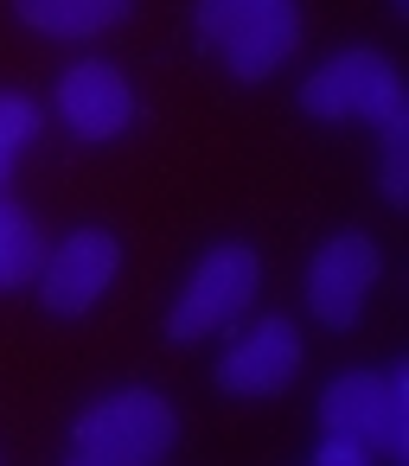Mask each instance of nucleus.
<instances>
[{
	"label": "nucleus",
	"instance_id": "obj_3",
	"mask_svg": "<svg viewBox=\"0 0 409 466\" xmlns=\"http://www.w3.org/2000/svg\"><path fill=\"white\" fill-rule=\"evenodd\" d=\"M320 434H345L371 460H403L409 453V364L332 377L320 390Z\"/></svg>",
	"mask_w": 409,
	"mask_h": 466
},
{
	"label": "nucleus",
	"instance_id": "obj_7",
	"mask_svg": "<svg viewBox=\"0 0 409 466\" xmlns=\"http://www.w3.org/2000/svg\"><path fill=\"white\" fill-rule=\"evenodd\" d=\"M116 268H122V243H116L109 230H71V237H65L58 249H46V262H39L46 313L84 319V313L109 294Z\"/></svg>",
	"mask_w": 409,
	"mask_h": 466
},
{
	"label": "nucleus",
	"instance_id": "obj_12",
	"mask_svg": "<svg viewBox=\"0 0 409 466\" xmlns=\"http://www.w3.org/2000/svg\"><path fill=\"white\" fill-rule=\"evenodd\" d=\"M39 103L20 96V90H0V186H7V173L20 167V154L39 141Z\"/></svg>",
	"mask_w": 409,
	"mask_h": 466
},
{
	"label": "nucleus",
	"instance_id": "obj_11",
	"mask_svg": "<svg viewBox=\"0 0 409 466\" xmlns=\"http://www.w3.org/2000/svg\"><path fill=\"white\" fill-rule=\"evenodd\" d=\"M39 262H46V237H39V224H33L14 198H0V294L39 281Z\"/></svg>",
	"mask_w": 409,
	"mask_h": 466
},
{
	"label": "nucleus",
	"instance_id": "obj_10",
	"mask_svg": "<svg viewBox=\"0 0 409 466\" xmlns=\"http://www.w3.org/2000/svg\"><path fill=\"white\" fill-rule=\"evenodd\" d=\"M14 7L46 39H97L135 14V0H14Z\"/></svg>",
	"mask_w": 409,
	"mask_h": 466
},
{
	"label": "nucleus",
	"instance_id": "obj_2",
	"mask_svg": "<svg viewBox=\"0 0 409 466\" xmlns=\"http://www.w3.org/2000/svg\"><path fill=\"white\" fill-rule=\"evenodd\" d=\"M173 441H179L173 402H167L160 390L128 383V390L97 396V402L71 421L65 453H71V466H154V460L173 453Z\"/></svg>",
	"mask_w": 409,
	"mask_h": 466
},
{
	"label": "nucleus",
	"instance_id": "obj_4",
	"mask_svg": "<svg viewBox=\"0 0 409 466\" xmlns=\"http://www.w3.org/2000/svg\"><path fill=\"white\" fill-rule=\"evenodd\" d=\"M199 39L243 77H275L301 46V7L294 0H199Z\"/></svg>",
	"mask_w": 409,
	"mask_h": 466
},
{
	"label": "nucleus",
	"instance_id": "obj_13",
	"mask_svg": "<svg viewBox=\"0 0 409 466\" xmlns=\"http://www.w3.org/2000/svg\"><path fill=\"white\" fill-rule=\"evenodd\" d=\"M313 460H320V466H364L371 453H364L358 441H345V434H320V447H313Z\"/></svg>",
	"mask_w": 409,
	"mask_h": 466
},
{
	"label": "nucleus",
	"instance_id": "obj_1",
	"mask_svg": "<svg viewBox=\"0 0 409 466\" xmlns=\"http://www.w3.org/2000/svg\"><path fill=\"white\" fill-rule=\"evenodd\" d=\"M301 109L313 122H371L383 135V198L390 205L409 198V90L383 52L358 46L326 58L301 84Z\"/></svg>",
	"mask_w": 409,
	"mask_h": 466
},
{
	"label": "nucleus",
	"instance_id": "obj_8",
	"mask_svg": "<svg viewBox=\"0 0 409 466\" xmlns=\"http://www.w3.org/2000/svg\"><path fill=\"white\" fill-rule=\"evenodd\" d=\"M58 122L77 141H116L135 122V84L109 58H84L58 77Z\"/></svg>",
	"mask_w": 409,
	"mask_h": 466
},
{
	"label": "nucleus",
	"instance_id": "obj_14",
	"mask_svg": "<svg viewBox=\"0 0 409 466\" xmlns=\"http://www.w3.org/2000/svg\"><path fill=\"white\" fill-rule=\"evenodd\" d=\"M396 7H409V0H396Z\"/></svg>",
	"mask_w": 409,
	"mask_h": 466
},
{
	"label": "nucleus",
	"instance_id": "obj_6",
	"mask_svg": "<svg viewBox=\"0 0 409 466\" xmlns=\"http://www.w3.org/2000/svg\"><path fill=\"white\" fill-rule=\"evenodd\" d=\"M377 275H383V256H377V243H371L364 230L326 237V243L313 249V262H307V307H313V319L332 326V332L358 326L364 294L377 288Z\"/></svg>",
	"mask_w": 409,
	"mask_h": 466
},
{
	"label": "nucleus",
	"instance_id": "obj_5",
	"mask_svg": "<svg viewBox=\"0 0 409 466\" xmlns=\"http://www.w3.org/2000/svg\"><path fill=\"white\" fill-rule=\"evenodd\" d=\"M256 288H262V262H256L250 243H218V249H205V262L186 275V288H179V300H173V313H167V339L192 345V339H205V332L237 326V319L256 307Z\"/></svg>",
	"mask_w": 409,
	"mask_h": 466
},
{
	"label": "nucleus",
	"instance_id": "obj_9",
	"mask_svg": "<svg viewBox=\"0 0 409 466\" xmlns=\"http://www.w3.org/2000/svg\"><path fill=\"white\" fill-rule=\"evenodd\" d=\"M294 370H301V332H294V319H256L218 358V383L230 396H275V390L294 383Z\"/></svg>",
	"mask_w": 409,
	"mask_h": 466
}]
</instances>
